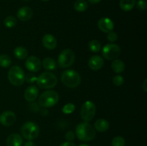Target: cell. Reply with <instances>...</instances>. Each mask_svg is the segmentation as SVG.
<instances>
[{
	"mask_svg": "<svg viewBox=\"0 0 147 146\" xmlns=\"http://www.w3.org/2000/svg\"><path fill=\"white\" fill-rule=\"evenodd\" d=\"M76 135L79 140L82 141H90L96 137V130L94 127L88 123L83 122L76 126Z\"/></svg>",
	"mask_w": 147,
	"mask_h": 146,
	"instance_id": "6da1fadb",
	"label": "cell"
},
{
	"mask_svg": "<svg viewBox=\"0 0 147 146\" xmlns=\"http://www.w3.org/2000/svg\"><path fill=\"white\" fill-rule=\"evenodd\" d=\"M63 84L69 88L77 87L81 82V77L78 72L73 70H67L61 75Z\"/></svg>",
	"mask_w": 147,
	"mask_h": 146,
	"instance_id": "7a4b0ae2",
	"label": "cell"
},
{
	"mask_svg": "<svg viewBox=\"0 0 147 146\" xmlns=\"http://www.w3.org/2000/svg\"><path fill=\"white\" fill-rule=\"evenodd\" d=\"M59 101V94L54 90H46L39 97V105L42 107L48 108L55 105Z\"/></svg>",
	"mask_w": 147,
	"mask_h": 146,
	"instance_id": "3957f363",
	"label": "cell"
},
{
	"mask_svg": "<svg viewBox=\"0 0 147 146\" xmlns=\"http://www.w3.org/2000/svg\"><path fill=\"white\" fill-rule=\"evenodd\" d=\"M37 84L42 89H51L57 84V77L50 72H42L37 78Z\"/></svg>",
	"mask_w": 147,
	"mask_h": 146,
	"instance_id": "277c9868",
	"label": "cell"
},
{
	"mask_svg": "<svg viewBox=\"0 0 147 146\" xmlns=\"http://www.w3.org/2000/svg\"><path fill=\"white\" fill-rule=\"evenodd\" d=\"M9 81L11 84L20 86L25 81V74L22 69L19 66H13L9 69L7 74Z\"/></svg>",
	"mask_w": 147,
	"mask_h": 146,
	"instance_id": "5b68a950",
	"label": "cell"
},
{
	"mask_svg": "<svg viewBox=\"0 0 147 146\" xmlns=\"http://www.w3.org/2000/svg\"><path fill=\"white\" fill-rule=\"evenodd\" d=\"M21 134L27 140H33L37 138L40 133V127L33 122H27L21 127Z\"/></svg>",
	"mask_w": 147,
	"mask_h": 146,
	"instance_id": "8992f818",
	"label": "cell"
},
{
	"mask_svg": "<svg viewBox=\"0 0 147 146\" xmlns=\"http://www.w3.org/2000/svg\"><path fill=\"white\" fill-rule=\"evenodd\" d=\"M75 59L76 56L73 50L70 49H65L59 54L57 62L61 68H67L73 64Z\"/></svg>",
	"mask_w": 147,
	"mask_h": 146,
	"instance_id": "52a82bcc",
	"label": "cell"
},
{
	"mask_svg": "<svg viewBox=\"0 0 147 146\" xmlns=\"http://www.w3.org/2000/svg\"><path fill=\"white\" fill-rule=\"evenodd\" d=\"M96 104L92 101L88 100L85 102L80 110V116L83 120L86 123L90 122L96 115Z\"/></svg>",
	"mask_w": 147,
	"mask_h": 146,
	"instance_id": "ba28073f",
	"label": "cell"
},
{
	"mask_svg": "<svg viewBox=\"0 0 147 146\" xmlns=\"http://www.w3.org/2000/svg\"><path fill=\"white\" fill-rule=\"evenodd\" d=\"M121 54V48L118 44L110 43L107 44L102 49V55L108 60H113Z\"/></svg>",
	"mask_w": 147,
	"mask_h": 146,
	"instance_id": "9c48e42d",
	"label": "cell"
},
{
	"mask_svg": "<svg viewBox=\"0 0 147 146\" xmlns=\"http://www.w3.org/2000/svg\"><path fill=\"white\" fill-rule=\"evenodd\" d=\"M42 66V62L38 57L35 56H30L27 57L25 62V67L31 72H36L40 70Z\"/></svg>",
	"mask_w": 147,
	"mask_h": 146,
	"instance_id": "30bf717a",
	"label": "cell"
},
{
	"mask_svg": "<svg viewBox=\"0 0 147 146\" xmlns=\"http://www.w3.org/2000/svg\"><path fill=\"white\" fill-rule=\"evenodd\" d=\"M17 120V117L14 112L9 111H4L0 115V123L2 125L9 127L14 124Z\"/></svg>",
	"mask_w": 147,
	"mask_h": 146,
	"instance_id": "8fae6325",
	"label": "cell"
},
{
	"mask_svg": "<svg viewBox=\"0 0 147 146\" xmlns=\"http://www.w3.org/2000/svg\"><path fill=\"white\" fill-rule=\"evenodd\" d=\"M98 27L99 29L103 32L109 33L113 31V28H114V24L111 19L107 18V17H103L99 19L98 22Z\"/></svg>",
	"mask_w": 147,
	"mask_h": 146,
	"instance_id": "7c38bea8",
	"label": "cell"
},
{
	"mask_svg": "<svg viewBox=\"0 0 147 146\" xmlns=\"http://www.w3.org/2000/svg\"><path fill=\"white\" fill-rule=\"evenodd\" d=\"M33 16V11L30 7H23L18 10L17 13V17L20 21H27L31 19Z\"/></svg>",
	"mask_w": 147,
	"mask_h": 146,
	"instance_id": "4fadbf2b",
	"label": "cell"
},
{
	"mask_svg": "<svg viewBox=\"0 0 147 146\" xmlns=\"http://www.w3.org/2000/svg\"><path fill=\"white\" fill-rule=\"evenodd\" d=\"M104 60L100 56L93 55L89 59L88 67L93 70H98L103 67Z\"/></svg>",
	"mask_w": 147,
	"mask_h": 146,
	"instance_id": "5bb4252c",
	"label": "cell"
},
{
	"mask_svg": "<svg viewBox=\"0 0 147 146\" xmlns=\"http://www.w3.org/2000/svg\"><path fill=\"white\" fill-rule=\"evenodd\" d=\"M39 94V90L37 86L30 85L27 87L24 92V98L28 102H33L37 98Z\"/></svg>",
	"mask_w": 147,
	"mask_h": 146,
	"instance_id": "9a60e30c",
	"label": "cell"
},
{
	"mask_svg": "<svg viewBox=\"0 0 147 146\" xmlns=\"http://www.w3.org/2000/svg\"><path fill=\"white\" fill-rule=\"evenodd\" d=\"M43 46L45 47L47 50H54L57 46V40H56L55 37L53 35L50 34H47L42 37V40Z\"/></svg>",
	"mask_w": 147,
	"mask_h": 146,
	"instance_id": "2e32d148",
	"label": "cell"
},
{
	"mask_svg": "<svg viewBox=\"0 0 147 146\" xmlns=\"http://www.w3.org/2000/svg\"><path fill=\"white\" fill-rule=\"evenodd\" d=\"M23 143V138L20 135L13 133L8 136L7 139V146H22Z\"/></svg>",
	"mask_w": 147,
	"mask_h": 146,
	"instance_id": "e0dca14e",
	"label": "cell"
},
{
	"mask_svg": "<svg viewBox=\"0 0 147 146\" xmlns=\"http://www.w3.org/2000/svg\"><path fill=\"white\" fill-rule=\"evenodd\" d=\"M95 130L100 133H103L109 128V123L105 119H98L94 124Z\"/></svg>",
	"mask_w": 147,
	"mask_h": 146,
	"instance_id": "ac0fdd59",
	"label": "cell"
},
{
	"mask_svg": "<svg viewBox=\"0 0 147 146\" xmlns=\"http://www.w3.org/2000/svg\"><path fill=\"white\" fill-rule=\"evenodd\" d=\"M119 5L123 11H129L136 5V0H120Z\"/></svg>",
	"mask_w": 147,
	"mask_h": 146,
	"instance_id": "d6986e66",
	"label": "cell"
},
{
	"mask_svg": "<svg viewBox=\"0 0 147 146\" xmlns=\"http://www.w3.org/2000/svg\"><path fill=\"white\" fill-rule=\"evenodd\" d=\"M111 68L116 73H121L125 70V64L121 60L115 59L111 63Z\"/></svg>",
	"mask_w": 147,
	"mask_h": 146,
	"instance_id": "ffe728a7",
	"label": "cell"
},
{
	"mask_svg": "<svg viewBox=\"0 0 147 146\" xmlns=\"http://www.w3.org/2000/svg\"><path fill=\"white\" fill-rule=\"evenodd\" d=\"M42 65L44 67V69H45L46 70H48V71L55 70L57 68V64H56L55 61L50 57L45 58L42 62Z\"/></svg>",
	"mask_w": 147,
	"mask_h": 146,
	"instance_id": "44dd1931",
	"label": "cell"
},
{
	"mask_svg": "<svg viewBox=\"0 0 147 146\" xmlns=\"http://www.w3.org/2000/svg\"><path fill=\"white\" fill-rule=\"evenodd\" d=\"M14 55L18 60H24L27 57L28 52L24 47H17L14 50Z\"/></svg>",
	"mask_w": 147,
	"mask_h": 146,
	"instance_id": "7402d4cb",
	"label": "cell"
},
{
	"mask_svg": "<svg viewBox=\"0 0 147 146\" xmlns=\"http://www.w3.org/2000/svg\"><path fill=\"white\" fill-rule=\"evenodd\" d=\"M88 8V4L85 0H76L74 3V9L78 12H83Z\"/></svg>",
	"mask_w": 147,
	"mask_h": 146,
	"instance_id": "603a6c76",
	"label": "cell"
},
{
	"mask_svg": "<svg viewBox=\"0 0 147 146\" xmlns=\"http://www.w3.org/2000/svg\"><path fill=\"white\" fill-rule=\"evenodd\" d=\"M11 64V60L9 56L6 54L0 55V66L3 68H7L9 67Z\"/></svg>",
	"mask_w": 147,
	"mask_h": 146,
	"instance_id": "cb8c5ba5",
	"label": "cell"
},
{
	"mask_svg": "<svg viewBox=\"0 0 147 146\" xmlns=\"http://www.w3.org/2000/svg\"><path fill=\"white\" fill-rule=\"evenodd\" d=\"M88 47L92 52H98L101 49V45L100 42L96 40H93L89 42Z\"/></svg>",
	"mask_w": 147,
	"mask_h": 146,
	"instance_id": "d4e9b609",
	"label": "cell"
},
{
	"mask_svg": "<svg viewBox=\"0 0 147 146\" xmlns=\"http://www.w3.org/2000/svg\"><path fill=\"white\" fill-rule=\"evenodd\" d=\"M4 24L7 28H13L17 24V19L13 16H8L4 19Z\"/></svg>",
	"mask_w": 147,
	"mask_h": 146,
	"instance_id": "484cf974",
	"label": "cell"
},
{
	"mask_svg": "<svg viewBox=\"0 0 147 146\" xmlns=\"http://www.w3.org/2000/svg\"><path fill=\"white\" fill-rule=\"evenodd\" d=\"M76 110V106L73 103H67V104H65L63 106V109H62V111L64 114L65 115H70L71 113H73V112Z\"/></svg>",
	"mask_w": 147,
	"mask_h": 146,
	"instance_id": "4316f807",
	"label": "cell"
},
{
	"mask_svg": "<svg viewBox=\"0 0 147 146\" xmlns=\"http://www.w3.org/2000/svg\"><path fill=\"white\" fill-rule=\"evenodd\" d=\"M112 146H124L125 145V140L123 137L121 136H116L113 139L111 142Z\"/></svg>",
	"mask_w": 147,
	"mask_h": 146,
	"instance_id": "83f0119b",
	"label": "cell"
},
{
	"mask_svg": "<svg viewBox=\"0 0 147 146\" xmlns=\"http://www.w3.org/2000/svg\"><path fill=\"white\" fill-rule=\"evenodd\" d=\"M123 77L120 74H117L113 79V83L116 86H121L123 83Z\"/></svg>",
	"mask_w": 147,
	"mask_h": 146,
	"instance_id": "f1b7e54d",
	"label": "cell"
},
{
	"mask_svg": "<svg viewBox=\"0 0 147 146\" xmlns=\"http://www.w3.org/2000/svg\"><path fill=\"white\" fill-rule=\"evenodd\" d=\"M37 77L33 74L32 72H30L25 76V80L28 83H34V82L37 81Z\"/></svg>",
	"mask_w": 147,
	"mask_h": 146,
	"instance_id": "f546056e",
	"label": "cell"
},
{
	"mask_svg": "<svg viewBox=\"0 0 147 146\" xmlns=\"http://www.w3.org/2000/svg\"><path fill=\"white\" fill-rule=\"evenodd\" d=\"M107 39L109 42H116V40H117L118 34L113 31H110V32L108 33Z\"/></svg>",
	"mask_w": 147,
	"mask_h": 146,
	"instance_id": "4dcf8cb0",
	"label": "cell"
},
{
	"mask_svg": "<svg viewBox=\"0 0 147 146\" xmlns=\"http://www.w3.org/2000/svg\"><path fill=\"white\" fill-rule=\"evenodd\" d=\"M137 7L139 9L144 11L146 9V0H139L137 1Z\"/></svg>",
	"mask_w": 147,
	"mask_h": 146,
	"instance_id": "1f68e13d",
	"label": "cell"
},
{
	"mask_svg": "<svg viewBox=\"0 0 147 146\" xmlns=\"http://www.w3.org/2000/svg\"><path fill=\"white\" fill-rule=\"evenodd\" d=\"M75 137H76V135H75L74 133H73V131H68L66 133L65 139L67 140V141L68 142L73 141V140L75 139Z\"/></svg>",
	"mask_w": 147,
	"mask_h": 146,
	"instance_id": "d6a6232c",
	"label": "cell"
},
{
	"mask_svg": "<svg viewBox=\"0 0 147 146\" xmlns=\"http://www.w3.org/2000/svg\"><path fill=\"white\" fill-rule=\"evenodd\" d=\"M60 146H76V145L72 142H65V143H62Z\"/></svg>",
	"mask_w": 147,
	"mask_h": 146,
	"instance_id": "836d02e7",
	"label": "cell"
},
{
	"mask_svg": "<svg viewBox=\"0 0 147 146\" xmlns=\"http://www.w3.org/2000/svg\"><path fill=\"white\" fill-rule=\"evenodd\" d=\"M40 114H41V115H42V116H45L48 114V111H47V108H45V107H43L42 110H40Z\"/></svg>",
	"mask_w": 147,
	"mask_h": 146,
	"instance_id": "e575fe53",
	"label": "cell"
},
{
	"mask_svg": "<svg viewBox=\"0 0 147 146\" xmlns=\"http://www.w3.org/2000/svg\"><path fill=\"white\" fill-rule=\"evenodd\" d=\"M24 146H36L35 143H34V142H32V140H28L27 142H26L25 143H24Z\"/></svg>",
	"mask_w": 147,
	"mask_h": 146,
	"instance_id": "d590c367",
	"label": "cell"
},
{
	"mask_svg": "<svg viewBox=\"0 0 147 146\" xmlns=\"http://www.w3.org/2000/svg\"><path fill=\"white\" fill-rule=\"evenodd\" d=\"M146 83H147V80H146V79H145L144 81V82H143V84H142V89H143L144 91L145 92H147V84H146Z\"/></svg>",
	"mask_w": 147,
	"mask_h": 146,
	"instance_id": "8d00e7d4",
	"label": "cell"
},
{
	"mask_svg": "<svg viewBox=\"0 0 147 146\" xmlns=\"http://www.w3.org/2000/svg\"><path fill=\"white\" fill-rule=\"evenodd\" d=\"M101 1V0H88L89 2L90 3V4H97V3L100 2V1Z\"/></svg>",
	"mask_w": 147,
	"mask_h": 146,
	"instance_id": "74e56055",
	"label": "cell"
},
{
	"mask_svg": "<svg viewBox=\"0 0 147 146\" xmlns=\"http://www.w3.org/2000/svg\"><path fill=\"white\" fill-rule=\"evenodd\" d=\"M79 146H90V145H86V144H81V145H80Z\"/></svg>",
	"mask_w": 147,
	"mask_h": 146,
	"instance_id": "f35d334b",
	"label": "cell"
},
{
	"mask_svg": "<svg viewBox=\"0 0 147 146\" xmlns=\"http://www.w3.org/2000/svg\"><path fill=\"white\" fill-rule=\"evenodd\" d=\"M42 1H50V0H42Z\"/></svg>",
	"mask_w": 147,
	"mask_h": 146,
	"instance_id": "ab89813d",
	"label": "cell"
},
{
	"mask_svg": "<svg viewBox=\"0 0 147 146\" xmlns=\"http://www.w3.org/2000/svg\"><path fill=\"white\" fill-rule=\"evenodd\" d=\"M23 1H29V0H23Z\"/></svg>",
	"mask_w": 147,
	"mask_h": 146,
	"instance_id": "60d3db41",
	"label": "cell"
}]
</instances>
